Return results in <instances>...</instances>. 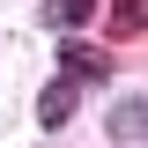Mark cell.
Listing matches in <instances>:
<instances>
[{"mask_svg":"<svg viewBox=\"0 0 148 148\" xmlns=\"http://www.w3.org/2000/svg\"><path fill=\"white\" fill-rule=\"evenodd\" d=\"M74 89H82V82H52V89L37 96V119H45V126H67L74 119Z\"/></svg>","mask_w":148,"mask_h":148,"instance_id":"obj_1","label":"cell"},{"mask_svg":"<svg viewBox=\"0 0 148 148\" xmlns=\"http://www.w3.org/2000/svg\"><path fill=\"white\" fill-rule=\"evenodd\" d=\"M89 15H96V0H45V22L52 30H82Z\"/></svg>","mask_w":148,"mask_h":148,"instance_id":"obj_3","label":"cell"},{"mask_svg":"<svg viewBox=\"0 0 148 148\" xmlns=\"http://www.w3.org/2000/svg\"><path fill=\"white\" fill-rule=\"evenodd\" d=\"M59 59H67V82H104V59L74 37V45H59Z\"/></svg>","mask_w":148,"mask_h":148,"instance_id":"obj_2","label":"cell"},{"mask_svg":"<svg viewBox=\"0 0 148 148\" xmlns=\"http://www.w3.org/2000/svg\"><path fill=\"white\" fill-rule=\"evenodd\" d=\"M111 30H148V0H111Z\"/></svg>","mask_w":148,"mask_h":148,"instance_id":"obj_4","label":"cell"}]
</instances>
